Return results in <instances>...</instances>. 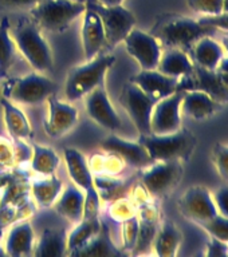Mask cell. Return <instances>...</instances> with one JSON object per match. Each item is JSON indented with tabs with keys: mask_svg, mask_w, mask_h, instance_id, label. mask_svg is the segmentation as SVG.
<instances>
[{
	"mask_svg": "<svg viewBox=\"0 0 228 257\" xmlns=\"http://www.w3.org/2000/svg\"><path fill=\"white\" fill-rule=\"evenodd\" d=\"M12 40L16 50L24 56L27 63L34 68V71H51L54 67L52 51L47 40L42 35L40 27L31 18H22L10 27Z\"/></svg>",
	"mask_w": 228,
	"mask_h": 257,
	"instance_id": "6da1fadb",
	"label": "cell"
},
{
	"mask_svg": "<svg viewBox=\"0 0 228 257\" xmlns=\"http://www.w3.org/2000/svg\"><path fill=\"white\" fill-rule=\"evenodd\" d=\"M116 63V58L112 54L100 52L92 59L86 60V63L71 68L68 72L64 95L68 100L82 99L97 88L104 84L106 72Z\"/></svg>",
	"mask_w": 228,
	"mask_h": 257,
	"instance_id": "7a4b0ae2",
	"label": "cell"
},
{
	"mask_svg": "<svg viewBox=\"0 0 228 257\" xmlns=\"http://www.w3.org/2000/svg\"><path fill=\"white\" fill-rule=\"evenodd\" d=\"M216 30L200 20L185 16H167L153 28V35L167 48H191L197 40Z\"/></svg>",
	"mask_w": 228,
	"mask_h": 257,
	"instance_id": "3957f363",
	"label": "cell"
},
{
	"mask_svg": "<svg viewBox=\"0 0 228 257\" xmlns=\"http://www.w3.org/2000/svg\"><path fill=\"white\" fill-rule=\"evenodd\" d=\"M85 10L86 4L74 0H39L31 7L30 15L40 30L60 34L82 16Z\"/></svg>",
	"mask_w": 228,
	"mask_h": 257,
	"instance_id": "277c9868",
	"label": "cell"
},
{
	"mask_svg": "<svg viewBox=\"0 0 228 257\" xmlns=\"http://www.w3.org/2000/svg\"><path fill=\"white\" fill-rule=\"evenodd\" d=\"M150 158L155 161H185L192 156L196 146V137L184 128L169 134H148L140 136Z\"/></svg>",
	"mask_w": 228,
	"mask_h": 257,
	"instance_id": "5b68a950",
	"label": "cell"
},
{
	"mask_svg": "<svg viewBox=\"0 0 228 257\" xmlns=\"http://www.w3.org/2000/svg\"><path fill=\"white\" fill-rule=\"evenodd\" d=\"M56 83L42 72L34 71L22 78L6 80L0 95L6 96L14 103L34 106L46 102L48 96L55 94Z\"/></svg>",
	"mask_w": 228,
	"mask_h": 257,
	"instance_id": "8992f818",
	"label": "cell"
},
{
	"mask_svg": "<svg viewBox=\"0 0 228 257\" xmlns=\"http://www.w3.org/2000/svg\"><path fill=\"white\" fill-rule=\"evenodd\" d=\"M141 185L152 198L167 196L183 178V161H155L141 169Z\"/></svg>",
	"mask_w": 228,
	"mask_h": 257,
	"instance_id": "52a82bcc",
	"label": "cell"
},
{
	"mask_svg": "<svg viewBox=\"0 0 228 257\" xmlns=\"http://www.w3.org/2000/svg\"><path fill=\"white\" fill-rule=\"evenodd\" d=\"M86 6L94 10L101 18L109 47H116L117 44L122 43L129 32L136 27V16L122 4L104 6L96 0H90Z\"/></svg>",
	"mask_w": 228,
	"mask_h": 257,
	"instance_id": "ba28073f",
	"label": "cell"
},
{
	"mask_svg": "<svg viewBox=\"0 0 228 257\" xmlns=\"http://www.w3.org/2000/svg\"><path fill=\"white\" fill-rule=\"evenodd\" d=\"M157 100L129 80L121 91V104L140 136L150 134V116Z\"/></svg>",
	"mask_w": 228,
	"mask_h": 257,
	"instance_id": "9c48e42d",
	"label": "cell"
},
{
	"mask_svg": "<svg viewBox=\"0 0 228 257\" xmlns=\"http://www.w3.org/2000/svg\"><path fill=\"white\" fill-rule=\"evenodd\" d=\"M122 43L125 44L129 55L140 64L141 70L157 68L163 54V44L153 34L141 31L134 27Z\"/></svg>",
	"mask_w": 228,
	"mask_h": 257,
	"instance_id": "30bf717a",
	"label": "cell"
},
{
	"mask_svg": "<svg viewBox=\"0 0 228 257\" xmlns=\"http://www.w3.org/2000/svg\"><path fill=\"white\" fill-rule=\"evenodd\" d=\"M179 91L199 90L208 94L212 99L220 104L228 102V86L221 79L217 70H208L200 66L193 67V71L179 79Z\"/></svg>",
	"mask_w": 228,
	"mask_h": 257,
	"instance_id": "8fae6325",
	"label": "cell"
},
{
	"mask_svg": "<svg viewBox=\"0 0 228 257\" xmlns=\"http://www.w3.org/2000/svg\"><path fill=\"white\" fill-rule=\"evenodd\" d=\"M177 206L187 220L192 221L196 225H200L217 214L212 193L200 185L187 189L180 197Z\"/></svg>",
	"mask_w": 228,
	"mask_h": 257,
	"instance_id": "7c38bea8",
	"label": "cell"
},
{
	"mask_svg": "<svg viewBox=\"0 0 228 257\" xmlns=\"http://www.w3.org/2000/svg\"><path fill=\"white\" fill-rule=\"evenodd\" d=\"M183 91L157 100L150 116V134H169L181 128Z\"/></svg>",
	"mask_w": 228,
	"mask_h": 257,
	"instance_id": "4fadbf2b",
	"label": "cell"
},
{
	"mask_svg": "<svg viewBox=\"0 0 228 257\" xmlns=\"http://www.w3.org/2000/svg\"><path fill=\"white\" fill-rule=\"evenodd\" d=\"M47 116L43 120V128L46 134L51 138H60L71 132L78 123V110L68 102L58 99L55 95L48 96Z\"/></svg>",
	"mask_w": 228,
	"mask_h": 257,
	"instance_id": "5bb4252c",
	"label": "cell"
},
{
	"mask_svg": "<svg viewBox=\"0 0 228 257\" xmlns=\"http://www.w3.org/2000/svg\"><path fill=\"white\" fill-rule=\"evenodd\" d=\"M85 98L86 111L93 122H96L98 126L109 132H117L121 128L120 115L113 106L104 84L94 88Z\"/></svg>",
	"mask_w": 228,
	"mask_h": 257,
	"instance_id": "9a60e30c",
	"label": "cell"
},
{
	"mask_svg": "<svg viewBox=\"0 0 228 257\" xmlns=\"http://www.w3.org/2000/svg\"><path fill=\"white\" fill-rule=\"evenodd\" d=\"M101 149L120 157L126 166L144 169L153 164V160L140 141H126L112 134L101 142Z\"/></svg>",
	"mask_w": 228,
	"mask_h": 257,
	"instance_id": "2e32d148",
	"label": "cell"
},
{
	"mask_svg": "<svg viewBox=\"0 0 228 257\" xmlns=\"http://www.w3.org/2000/svg\"><path fill=\"white\" fill-rule=\"evenodd\" d=\"M81 40L86 60L92 59L104 50L106 44L105 30L94 10L86 6V10L82 14V27H81Z\"/></svg>",
	"mask_w": 228,
	"mask_h": 257,
	"instance_id": "e0dca14e",
	"label": "cell"
},
{
	"mask_svg": "<svg viewBox=\"0 0 228 257\" xmlns=\"http://www.w3.org/2000/svg\"><path fill=\"white\" fill-rule=\"evenodd\" d=\"M130 82L136 83L138 87L152 96L156 100H160L165 96L175 94L179 87V78H173L160 72L157 68L155 70H141L133 76Z\"/></svg>",
	"mask_w": 228,
	"mask_h": 257,
	"instance_id": "ac0fdd59",
	"label": "cell"
},
{
	"mask_svg": "<svg viewBox=\"0 0 228 257\" xmlns=\"http://www.w3.org/2000/svg\"><path fill=\"white\" fill-rule=\"evenodd\" d=\"M35 244V233L30 221L20 220L11 225L3 242L4 254L14 257L31 256Z\"/></svg>",
	"mask_w": 228,
	"mask_h": 257,
	"instance_id": "d6986e66",
	"label": "cell"
},
{
	"mask_svg": "<svg viewBox=\"0 0 228 257\" xmlns=\"http://www.w3.org/2000/svg\"><path fill=\"white\" fill-rule=\"evenodd\" d=\"M64 162L70 180L78 188L82 189L85 194H96L97 189L94 185V176H93L88 158L77 149L67 148L63 150Z\"/></svg>",
	"mask_w": 228,
	"mask_h": 257,
	"instance_id": "ffe728a7",
	"label": "cell"
},
{
	"mask_svg": "<svg viewBox=\"0 0 228 257\" xmlns=\"http://www.w3.org/2000/svg\"><path fill=\"white\" fill-rule=\"evenodd\" d=\"M51 208H54V210L64 220L77 224L84 218L85 192L72 182L66 185Z\"/></svg>",
	"mask_w": 228,
	"mask_h": 257,
	"instance_id": "44dd1931",
	"label": "cell"
},
{
	"mask_svg": "<svg viewBox=\"0 0 228 257\" xmlns=\"http://www.w3.org/2000/svg\"><path fill=\"white\" fill-rule=\"evenodd\" d=\"M0 106L3 108V119L10 138L12 140H31L34 130L23 110H20L12 100L0 95Z\"/></svg>",
	"mask_w": 228,
	"mask_h": 257,
	"instance_id": "7402d4cb",
	"label": "cell"
},
{
	"mask_svg": "<svg viewBox=\"0 0 228 257\" xmlns=\"http://www.w3.org/2000/svg\"><path fill=\"white\" fill-rule=\"evenodd\" d=\"M220 103L212 99L208 94L199 90L183 91L181 111L193 118L195 120H203L209 118L217 111Z\"/></svg>",
	"mask_w": 228,
	"mask_h": 257,
	"instance_id": "603a6c76",
	"label": "cell"
},
{
	"mask_svg": "<svg viewBox=\"0 0 228 257\" xmlns=\"http://www.w3.org/2000/svg\"><path fill=\"white\" fill-rule=\"evenodd\" d=\"M63 186V182L56 174L34 180L30 184V196L32 198V202L38 208H51Z\"/></svg>",
	"mask_w": 228,
	"mask_h": 257,
	"instance_id": "cb8c5ba5",
	"label": "cell"
},
{
	"mask_svg": "<svg viewBox=\"0 0 228 257\" xmlns=\"http://www.w3.org/2000/svg\"><path fill=\"white\" fill-rule=\"evenodd\" d=\"M191 51L193 63L208 70H217L220 60L225 55L221 44L209 35L203 36L197 40L191 47Z\"/></svg>",
	"mask_w": 228,
	"mask_h": 257,
	"instance_id": "d4e9b609",
	"label": "cell"
},
{
	"mask_svg": "<svg viewBox=\"0 0 228 257\" xmlns=\"http://www.w3.org/2000/svg\"><path fill=\"white\" fill-rule=\"evenodd\" d=\"M183 234L172 221L165 220L159 224L156 236L153 240L152 249L157 256L173 257L180 248Z\"/></svg>",
	"mask_w": 228,
	"mask_h": 257,
	"instance_id": "484cf974",
	"label": "cell"
},
{
	"mask_svg": "<svg viewBox=\"0 0 228 257\" xmlns=\"http://www.w3.org/2000/svg\"><path fill=\"white\" fill-rule=\"evenodd\" d=\"M195 63L192 58L187 54L185 50L181 48H168L167 51H163L157 66V70L165 75L173 76V78H183L193 71Z\"/></svg>",
	"mask_w": 228,
	"mask_h": 257,
	"instance_id": "4316f807",
	"label": "cell"
},
{
	"mask_svg": "<svg viewBox=\"0 0 228 257\" xmlns=\"http://www.w3.org/2000/svg\"><path fill=\"white\" fill-rule=\"evenodd\" d=\"M67 233L64 229H46L34 244L32 254L38 257H62L67 253Z\"/></svg>",
	"mask_w": 228,
	"mask_h": 257,
	"instance_id": "83f0119b",
	"label": "cell"
},
{
	"mask_svg": "<svg viewBox=\"0 0 228 257\" xmlns=\"http://www.w3.org/2000/svg\"><path fill=\"white\" fill-rule=\"evenodd\" d=\"M124 254L120 248H117V245L114 244V241L110 234V228L109 225L102 220V225H101L100 232L97 233L96 236L93 237L92 240L89 241L88 244L84 245L82 248L78 249L77 252H74L71 256H121Z\"/></svg>",
	"mask_w": 228,
	"mask_h": 257,
	"instance_id": "f1b7e54d",
	"label": "cell"
},
{
	"mask_svg": "<svg viewBox=\"0 0 228 257\" xmlns=\"http://www.w3.org/2000/svg\"><path fill=\"white\" fill-rule=\"evenodd\" d=\"M75 226L67 233V253L68 256H71L72 253L77 252L84 245H86L97 233L100 232L102 220L101 217L98 218H82L80 222L74 224Z\"/></svg>",
	"mask_w": 228,
	"mask_h": 257,
	"instance_id": "f546056e",
	"label": "cell"
},
{
	"mask_svg": "<svg viewBox=\"0 0 228 257\" xmlns=\"http://www.w3.org/2000/svg\"><path fill=\"white\" fill-rule=\"evenodd\" d=\"M28 162L32 172L40 177H46L55 174L56 169L59 168L60 158L51 148L35 144L32 145V154Z\"/></svg>",
	"mask_w": 228,
	"mask_h": 257,
	"instance_id": "4dcf8cb0",
	"label": "cell"
},
{
	"mask_svg": "<svg viewBox=\"0 0 228 257\" xmlns=\"http://www.w3.org/2000/svg\"><path fill=\"white\" fill-rule=\"evenodd\" d=\"M93 176H120L124 172L125 162L113 153H97L88 160Z\"/></svg>",
	"mask_w": 228,
	"mask_h": 257,
	"instance_id": "1f68e13d",
	"label": "cell"
},
{
	"mask_svg": "<svg viewBox=\"0 0 228 257\" xmlns=\"http://www.w3.org/2000/svg\"><path fill=\"white\" fill-rule=\"evenodd\" d=\"M10 19L3 18L0 23V78H6L15 60V43L10 32Z\"/></svg>",
	"mask_w": 228,
	"mask_h": 257,
	"instance_id": "d6a6232c",
	"label": "cell"
},
{
	"mask_svg": "<svg viewBox=\"0 0 228 257\" xmlns=\"http://www.w3.org/2000/svg\"><path fill=\"white\" fill-rule=\"evenodd\" d=\"M108 214L114 222L121 224V222L129 220L130 217L136 216L137 206L132 198H128V197H117V198H114L112 201V204L109 206Z\"/></svg>",
	"mask_w": 228,
	"mask_h": 257,
	"instance_id": "836d02e7",
	"label": "cell"
},
{
	"mask_svg": "<svg viewBox=\"0 0 228 257\" xmlns=\"http://www.w3.org/2000/svg\"><path fill=\"white\" fill-rule=\"evenodd\" d=\"M138 216L130 217L129 220L121 222V240H122V252L132 253L136 246L137 237H138Z\"/></svg>",
	"mask_w": 228,
	"mask_h": 257,
	"instance_id": "e575fe53",
	"label": "cell"
},
{
	"mask_svg": "<svg viewBox=\"0 0 228 257\" xmlns=\"http://www.w3.org/2000/svg\"><path fill=\"white\" fill-rule=\"evenodd\" d=\"M201 229H204L211 237L219 238V240L228 242V218L217 213L212 218L204 221L199 225Z\"/></svg>",
	"mask_w": 228,
	"mask_h": 257,
	"instance_id": "d590c367",
	"label": "cell"
},
{
	"mask_svg": "<svg viewBox=\"0 0 228 257\" xmlns=\"http://www.w3.org/2000/svg\"><path fill=\"white\" fill-rule=\"evenodd\" d=\"M187 4L201 16H216L223 12V0H187Z\"/></svg>",
	"mask_w": 228,
	"mask_h": 257,
	"instance_id": "8d00e7d4",
	"label": "cell"
},
{
	"mask_svg": "<svg viewBox=\"0 0 228 257\" xmlns=\"http://www.w3.org/2000/svg\"><path fill=\"white\" fill-rule=\"evenodd\" d=\"M15 152L12 138L0 136V172L15 166Z\"/></svg>",
	"mask_w": 228,
	"mask_h": 257,
	"instance_id": "74e56055",
	"label": "cell"
},
{
	"mask_svg": "<svg viewBox=\"0 0 228 257\" xmlns=\"http://www.w3.org/2000/svg\"><path fill=\"white\" fill-rule=\"evenodd\" d=\"M213 164L219 176L228 181V145H216L213 149Z\"/></svg>",
	"mask_w": 228,
	"mask_h": 257,
	"instance_id": "f35d334b",
	"label": "cell"
},
{
	"mask_svg": "<svg viewBox=\"0 0 228 257\" xmlns=\"http://www.w3.org/2000/svg\"><path fill=\"white\" fill-rule=\"evenodd\" d=\"M14 142V152H15V164H26L30 161L32 154V146H28L26 141L12 140Z\"/></svg>",
	"mask_w": 228,
	"mask_h": 257,
	"instance_id": "ab89813d",
	"label": "cell"
},
{
	"mask_svg": "<svg viewBox=\"0 0 228 257\" xmlns=\"http://www.w3.org/2000/svg\"><path fill=\"white\" fill-rule=\"evenodd\" d=\"M213 201L216 205L217 213L228 218V185L219 188L215 193H212Z\"/></svg>",
	"mask_w": 228,
	"mask_h": 257,
	"instance_id": "60d3db41",
	"label": "cell"
},
{
	"mask_svg": "<svg viewBox=\"0 0 228 257\" xmlns=\"http://www.w3.org/2000/svg\"><path fill=\"white\" fill-rule=\"evenodd\" d=\"M203 24L213 27L215 30H223L228 31V12H221L216 16H201L199 19Z\"/></svg>",
	"mask_w": 228,
	"mask_h": 257,
	"instance_id": "b9f144b4",
	"label": "cell"
},
{
	"mask_svg": "<svg viewBox=\"0 0 228 257\" xmlns=\"http://www.w3.org/2000/svg\"><path fill=\"white\" fill-rule=\"evenodd\" d=\"M207 256L219 257V256H228V242L211 237V240L207 244Z\"/></svg>",
	"mask_w": 228,
	"mask_h": 257,
	"instance_id": "7bdbcfd3",
	"label": "cell"
},
{
	"mask_svg": "<svg viewBox=\"0 0 228 257\" xmlns=\"http://www.w3.org/2000/svg\"><path fill=\"white\" fill-rule=\"evenodd\" d=\"M39 0H0V8H31Z\"/></svg>",
	"mask_w": 228,
	"mask_h": 257,
	"instance_id": "ee69618b",
	"label": "cell"
},
{
	"mask_svg": "<svg viewBox=\"0 0 228 257\" xmlns=\"http://www.w3.org/2000/svg\"><path fill=\"white\" fill-rule=\"evenodd\" d=\"M217 71L228 74V56H223V59L220 60V63L217 66Z\"/></svg>",
	"mask_w": 228,
	"mask_h": 257,
	"instance_id": "f6af8a7d",
	"label": "cell"
},
{
	"mask_svg": "<svg viewBox=\"0 0 228 257\" xmlns=\"http://www.w3.org/2000/svg\"><path fill=\"white\" fill-rule=\"evenodd\" d=\"M96 2L104 6H120V4H124L125 0H96Z\"/></svg>",
	"mask_w": 228,
	"mask_h": 257,
	"instance_id": "bcb514c9",
	"label": "cell"
},
{
	"mask_svg": "<svg viewBox=\"0 0 228 257\" xmlns=\"http://www.w3.org/2000/svg\"><path fill=\"white\" fill-rule=\"evenodd\" d=\"M220 44L223 50H224V54L228 56V35H223L220 38Z\"/></svg>",
	"mask_w": 228,
	"mask_h": 257,
	"instance_id": "7dc6e473",
	"label": "cell"
},
{
	"mask_svg": "<svg viewBox=\"0 0 228 257\" xmlns=\"http://www.w3.org/2000/svg\"><path fill=\"white\" fill-rule=\"evenodd\" d=\"M220 75H221V79H223V82H224V83L228 86V74H225V72H220Z\"/></svg>",
	"mask_w": 228,
	"mask_h": 257,
	"instance_id": "c3c4849f",
	"label": "cell"
},
{
	"mask_svg": "<svg viewBox=\"0 0 228 257\" xmlns=\"http://www.w3.org/2000/svg\"><path fill=\"white\" fill-rule=\"evenodd\" d=\"M223 12H228V0H223Z\"/></svg>",
	"mask_w": 228,
	"mask_h": 257,
	"instance_id": "681fc988",
	"label": "cell"
},
{
	"mask_svg": "<svg viewBox=\"0 0 228 257\" xmlns=\"http://www.w3.org/2000/svg\"><path fill=\"white\" fill-rule=\"evenodd\" d=\"M74 2H78V3L86 4V3H88V2H90V0H74Z\"/></svg>",
	"mask_w": 228,
	"mask_h": 257,
	"instance_id": "f907efd6",
	"label": "cell"
},
{
	"mask_svg": "<svg viewBox=\"0 0 228 257\" xmlns=\"http://www.w3.org/2000/svg\"><path fill=\"white\" fill-rule=\"evenodd\" d=\"M2 196H3V188H0V201H2Z\"/></svg>",
	"mask_w": 228,
	"mask_h": 257,
	"instance_id": "816d5d0a",
	"label": "cell"
},
{
	"mask_svg": "<svg viewBox=\"0 0 228 257\" xmlns=\"http://www.w3.org/2000/svg\"><path fill=\"white\" fill-rule=\"evenodd\" d=\"M2 234H3V229L0 228V237H2Z\"/></svg>",
	"mask_w": 228,
	"mask_h": 257,
	"instance_id": "f5cc1de1",
	"label": "cell"
}]
</instances>
